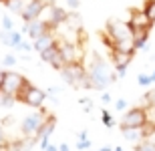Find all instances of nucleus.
Instances as JSON below:
<instances>
[{
    "label": "nucleus",
    "instance_id": "1",
    "mask_svg": "<svg viewBox=\"0 0 155 151\" xmlns=\"http://www.w3.org/2000/svg\"><path fill=\"white\" fill-rule=\"evenodd\" d=\"M89 81H87V87L85 89H97V91H103V89H107L113 83V79H115V75L111 73L109 64H107V61H105L101 54H93L91 58V64H89Z\"/></svg>",
    "mask_w": 155,
    "mask_h": 151
},
{
    "label": "nucleus",
    "instance_id": "2",
    "mask_svg": "<svg viewBox=\"0 0 155 151\" xmlns=\"http://www.w3.org/2000/svg\"><path fill=\"white\" fill-rule=\"evenodd\" d=\"M61 77L71 87H87V81H89V73H87V69L83 67L81 61L79 63H73V64H67L61 71Z\"/></svg>",
    "mask_w": 155,
    "mask_h": 151
},
{
    "label": "nucleus",
    "instance_id": "3",
    "mask_svg": "<svg viewBox=\"0 0 155 151\" xmlns=\"http://www.w3.org/2000/svg\"><path fill=\"white\" fill-rule=\"evenodd\" d=\"M149 117H147V109L145 107H133L123 115L121 119V129H139V127H147Z\"/></svg>",
    "mask_w": 155,
    "mask_h": 151
},
{
    "label": "nucleus",
    "instance_id": "4",
    "mask_svg": "<svg viewBox=\"0 0 155 151\" xmlns=\"http://www.w3.org/2000/svg\"><path fill=\"white\" fill-rule=\"evenodd\" d=\"M46 109L42 107V109H38L36 113H32V115H28V117H24V121L20 123V131H22V135L24 137H30V135H36V131L40 129V125L45 123V119H46Z\"/></svg>",
    "mask_w": 155,
    "mask_h": 151
},
{
    "label": "nucleus",
    "instance_id": "5",
    "mask_svg": "<svg viewBox=\"0 0 155 151\" xmlns=\"http://www.w3.org/2000/svg\"><path fill=\"white\" fill-rule=\"evenodd\" d=\"M46 6H48V4H46L45 0H30L28 4H26V8L22 10L20 16H22V20L26 24L35 22V20H40V14L46 10Z\"/></svg>",
    "mask_w": 155,
    "mask_h": 151
},
{
    "label": "nucleus",
    "instance_id": "6",
    "mask_svg": "<svg viewBox=\"0 0 155 151\" xmlns=\"http://www.w3.org/2000/svg\"><path fill=\"white\" fill-rule=\"evenodd\" d=\"M26 81V77H22L20 73H12V71H6V79H4V85L0 91H4V93L12 95L14 99H16V93L20 91V87L24 85Z\"/></svg>",
    "mask_w": 155,
    "mask_h": 151
},
{
    "label": "nucleus",
    "instance_id": "7",
    "mask_svg": "<svg viewBox=\"0 0 155 151\" xmlns=\"http://www.w3.org/2000/svg\"><path fill=\"white\" fill-rule=\"evenodd\" d=\"M40 58H42L46 64H51L52 69H57V71H63L64 67H67V64H64L63 54H61V48H58V42L54 44V47H51L48 51L42 52V54H40Z\"/></svg>",
    "mask_w": 155,
    "mask_h": 151
},
{
    "label": "nucleus",
    "instance_id": "8",
    "mask_svg": "<svg viewBox=\"0 0 155 151\" xmlns=\"http://www.w3.org/2000/svg\"><path fill=\"white\" fill-rule=\"evenodd\" d=\"M51 24L46 22V20H35V22H28V24H24V28L22 32H26V34L32 38V42L36 41V38H40V36H45L51 32Z\"/></svg>",
    "mask_w": 155,
    "mask_h": 151
},
{
    "label": "nucleus",
    "instance_id": "9",
    "mask_svg": "<svg viewBox=\"0 0 155 151\" xmlns=\"http://www.w3.org/2000/svg\"><path fill=\"white\" fill-rule=\"evenodd\" d=\"M45 99H46V93L42 91V89L38 87H30V91L26 93V97H24L22 103L28 105V107H32V109H42V105H45Z\"/></svg>",
    "mask_w": 155,
    "mask_h": 151
},
{
    "label": "nucleus",
    "instance_id": "10",
    "mask_svg": "<svg viewBox=\"0 0 155 151\" xmlns=\"http://www.w3.org/2000/svg\"><path fill=\"white\" fill-rule=\"evenodd\" d=\"M129 26H131L133 32H137V30H151V28H153V24H151L149 18L143 14V10H131Z\"/></svg>",
    "mask_w": 155,
    "mask_h": 151
},
{
    "label": "nucleus",
    "instance_id": "11",
    "mask_svg": "<svg viewBox=\"0 0 155 151\" xmlns=\"http://www.w3.org/2000/svg\"><path fill=\"white\" fill-rule=\"evenodd\" d=\"M69 16L71 14L64 10V8H61V6H48V20H46V22L54 28V26H58V24L67 22Z\"/></svg>",
    "mask_w": 155,
    "mask_h": 151
},
{
    "label": "nucleus",
    "instance_id": "12",
    "mask_svg": "<svg viewBox=\"0 0 155 151\" xmlns=\"http://www.w3.org/2000/svg\"><path fill=\"white\" fill-rule=\"evenodd\" d=\"M113 54V64H115V71H117V77H125L127 73V67L131 64L133 61V54H121V52H111Z\"/></svg>",
    "mask_w": 155,
    "mask_h": 151
},
{
    "label": "nucleus",
    "instance_id": "13",
    "mask_svg": "<svg viewBox=\"0 0 155 151\" xmlns=\"http://www.w3.org/2000/svg\"><path fill=\"white\" fill-rule=\"evenodd\" d=\"M58 48H61V54L64 58V64H73L79 63V52H77V47L73 42H58Z\"/></svg>",
    "mask_w": 155,
    "mask_h": 151
},
{
    "label": "nucleus",
    "instance_id": "14",
    "mask_svg": "<svg viewBox=\"0 0 155 151\" xmlns=\"http://www.w3.org/2000/svg\"><path fill=\"white\" fill-rule=\"evenodd\" d=\"M121 133L125 137L127 141H131V143H141L145 141V137H149V129L147 127H139V129H121Z\"/></svg>",
    "mask_w": 155,
    "mask_h": 151
},
{
    "label": "nucleus",
    "instance_id": "15",
    "mask_svg": "<svg viewBox=\"0 0 155 151\" xmlns=\"http://www.w3.org/2000/svg\"><path fill=\"white\" fill-rule=\"evenodd\" d=\"M0 41H2V44H6V47H10V48H18L24 42L22 32H18V30H10V32L2 30L0 32Z\"/></svg>",
    "mask_w": 155,
    "mask_h": 151
},
{
    "label": "nucleus",
    "instance_id": "16",
    "mask_svg": "<svg viewBox=\"0 0 155 151\" xmlns=\"http://www.w3.org/2000/svg\"><path fill=\"white\" fill-rule=\"evenodd\" d=\"M54 127H57V117L54 115H48L45 119V123L40 125V129L36 131V141H40V139H46V137H51L52 135V131H54Z\"/></svg>",
    "mask_w": 155,
    "mask_h": 151
},
{
    "label": "nucleus",
    "instance_id": "17",
    "mask_svg": "<svg viewBox=\"0 0 155 151\" xmlns=\"http://www.w3.org/2000/svg\"><path fill=\"white\" fill-rule=\"evenodd\" d=\"M57 44V38L52 36V32H48V34H45V36H40V38H36L35 42H32V48H35L38 54H42L45 51H48L51 47H54Z\"/></svg>",
    "mask_w": 155,
    "mask_h": 151
},
{
    "label": "nucleus",
    "instance_id": "18",
    "mask_svg": "<svg viewBox=\"0 0 155 151\" xmlns=\"http://www.w3.org/2000/svg\"><path fill=\"white\" fill-rule=\"evenodd\" d=\"M149 32L151 30H137V32H133V44H135V51L145 48L147 38H149Z\"/></svg>",
    "mask_w": 155,
    "mask_h": 151
},
{
    "label": "nucleus",
    "instance_id": "19",
    "mask_svg": "<svg viewBox=\"0 0 155 151\" xmlns=\"http://www.w3.org/2000/svg\"><path fill=\"white\" fill-rule=\"evenodd\" d=\"M26 4H28V2H24V0H4V6L10 12H14V14H22Z\"/></svg>",
    "mask_w": 155,
    "mask_h": 151
},
{
    "label": "nucleus",
    "instance_id": "20",
    "mask_svg": "<svg viewBox=\"0 0 155 151\" xmlns=\"http://www.w3.org/2000/svg\"><path fill=\"white\" fill-rule=\"evenodd\" d=\"M143 14L147 18H149V22L155 24V0H145V4H143Z\"/></svg>",
    "mask_w": 155,
    "mask_h": 151
},
{
    "label": "nucleus",
    "instance_id": "21",
    "mask_svg": "<svg viewBox=\"0 0 155 151\" xmlns=\"http://www.w3.org/2000/svg\"><path fill=\"white\" fill-rule=\"evenodd\" d=\"M14 103H16V99H14L12 95L4 93V91H0V107H12Z\"/></svg>",
    "mask_w": 155,
    "mask_h": 151
},
{
    "label": "nucleus",
    "instance_id": "22",
    "mask_svg": "<svg viewBox=\"0 0 155 151\" xmlns=\"http://www.w3.org/2000/svg\"><path fill=\"white\" fill-rule=\"evenodd\" d=\"M135 151H155V141H151V139L141 141V143L135 145Z\"/></svg>",
    "mask_w": 155,
    "mask_h": 151
},
{
    "label": "nucleus",
    "instance_id": "23",
    "mask_svg": "<svg viewBox=\"0 0 155 151\" xmlns=\"http://www.w3.org/2000/svg\"><path fill=\"white\" fill-rule=\"evenodd\" d=\"M30 87H32V83H30L28 79H26V81H24V85L20 87V91L16 93V101H20V103H22V101H24V97H26V93L30 91Z\"/></svg>",
    "mask_w": 155,
    "mask_h": 151
},
{
    "label": "nucleus",
    "instance_id": "24",
    "mask_svg": "<svg viewBox=\"0 0 155 151\" xmlns=\"http://www.w3.org/2000/svg\"><path fill=\"white\" fill-rule=\"evenodd\" d=\"M77 147H79V149H87V147H91V141L87 139V131H83V133L79 135V141H77Z\"/></svg>",
    "mask_w": 155,
    "mask_h": 151
},
{
    "label": "nucleus",
    "instance_id": "25",
    "mask_svg": "<svg viewBox=\"0 0 155 151\" xmlns=\"http://www.w3.org/2000/svg\"><path fill=\"white\" fill-rule=\"evenodd\" d=\"M101 119H103V125H105V127H113V125H115L113 117H111V113H109L107 109H103V113H101Z\"/></svg>",
    "mask_w": 155,
    "mask_h": 151
},
{
    "label": "nucleus",
    "instance_id": "26",
    "mask_svg": "<svg viewBox=\"0 0 155 151\" xmlns=\"http://www.w3.org/2000/svg\"><path fill=\"white\" fill-rule=\"evenodd\" d=\"M0 63H2V67H14L16 64V57L14 54H6V57H2Z\"/></svg>",
    "mask_w": 155,
    "mask_h": 151
},
{
    "label": "nucleus",
    "instance_id": "27",
    "mask_svg": "<svg viewBox=\"0 0 155 151\" xmlns=\"http://www.w3.org/2000/svg\"><path fill=\"white\" fill-rule=\"evenodd\" d=\"M2 30H6V32L14 30V24H12V20L8 16H2Z\"/></svg>",
    "mask_w": 155,
    "mask_h": 151
},
{
    "label": "nucleus",
    "instance_id": "28",
    "mask_svg": "<svg viewBox=\"0 0 155 151\" xmlns=\"http://www.w3.org/2000/svg\"><path fill=\"white\" fill-rule=\"evenodd\" d=\"M137 83L141 85V87H149V75H145V73H141V75L137 77Z\"/></svg>",
    "mask_w": 155,
    "mask_h": 151
},
{
    "label": "nucleus",
    "instance_id": "29",
    "mask_svg": "<svg viewBox=\"0 0 155 151\" xmlns=\"http://www.w3.org/2000/svg\"><path fill=\"white\" fill-rule=\"evenodd\" d=\"M6 145H8V137H6V133H4V129L0 127V151L4 149Z\"/></svg>",
    "mask_w": 155,
    "mask_h": 151
},
{
    "label": "nucleus",
    "instance_id": "30",
    "mask_svg": "<svg viewBox=\"0 0 155 151\" xmlns=\"http://www.w3.org/2000/svg\"><path fill=\"white\" fill-rule=\"evenodd\" d=\"M58 93H61V89H58V87H51L48 91H46V97H57Z\"/></svg>",
    "mask_w": 155,
    "mask_h": 151
},
{
    "label": "nucleus",
    "instance_id": "31",
    "mask_svg": "<svg viewBox=\"0 0 155 151\" xmlns=\"http://www.w3.org/2000/svg\"><path fill=\"white\" fill-rule=\"evenodd\" d=\"M81 105H83V109H85V111H91L93 109V103L89 99H81Z\"/></svg>",
    "mask_w": 155,
    "mask_h": 151
},
{
    "label": "nucleus",
    "instance_id": "32",
    "mask_svg": "<svg viewBox=\"0 0 155 151\" xmlns=\"http://www.w3.org/2000/svg\"><path fill=\"white\" fill-rule=\"evenodd\" d=\"M125 107H127V101H125V99H119V101L115 103V109H117V111H123Z\"/></svg>",
    "mask_w": 155,
    "mask_h": 151
},
{
    "label": "nucleus",
    "instance_id": "33",
    "mask_svg": "<svg viewBox=\"0 0 155 151\" xmlns=\"http://www.w3.org/2000/svg\"><path fill=\"white\" fill-rule=\"evenodd\" d=\"M18 51H24V52H28V51H32V44H28V42H22V44L18 47Z\"/></svg>",
    "mask_w": 155,
    "mask_h": 151
},
{
    "label": "nucleus",
    "instance_id": "34",
    "mask_svg": "<svg viewBox=\"0 0 155 151\" xmlns=\"http://www.w3.org/2000/svg\"><path fill=\"white\" fill-rule=\"evenodd\" d=\"M4 79H6V71L0 69V89H2V85H4Z\"/></svg>",
    "mask_w": 155,
    "mask_h": 151
},
{
    "label": "nucleus",
    "instance_id": "35",
    "mask_svg": "<svg viewBox=\"0 0 155 151\" xmlns=\"http://www.w3.org/2000/svg\"><path fill=\"white\" fill-rule=\"evenodd\" d=\"M101 99H103V103H111V95L109 93H103V97H101Z\"/></svg>",
    "mask_w": 155,
    "mask_h": 151
},
{
    "label": "nucleus",
    "instance_id": "36",
    "mask_svg": "<svg viewBox=\"0 0 155 151\" xmlns=\"http://www.w3.org/2000/svg\"><path fill=\"white\" fill-rule=\"evenodd\" d=\"M58 151H71V149H69L67 143H61V145H58Z\"/></svg>",
    "mask_w": 155,
    "mask_h": 151
},
{
    "label": "nucleus",
    "instance_id": "37",
    "mask_svg": "<svg viewBox=\"0 0 155 151\" xmlns=\"http://www.w3.org/2000/svg\"><path fill=\"white\" fill-rule=\"evenodd\" d=\"M45 151H58V147H57V145H48Z\"/></svg>",
    "mask_w": 155,
    "mask_h": 151
},
{
    "label": "nucleus",
    "instance_id": "38",
    "mask_svg": "<svg viewBox=\"0 0 155 151\" xmlns=\"http://www.w3.org/2000/svg\"><path fill=\"white\" fill-rule=\"evenodd\" d=\"M153 83H155V71L149 75V85H153Z\"/></svg>",
    "mask_w": 155,
    "mask_h": 151
},
{
    "label": "nucleus",
    "instance_id": "39",
    "mask_svg": "<svg viewBox=\"0 0 155 151\" xmlns=\"http://www.w3.org/2000/svg\"><path fill=\"white\" fill-rule=\"evenodd\" d=\"M101 151H113V149H109V147H103V149H101Z\"/></svg>",
    "mask_w": 155,
    "mask_h": 151
},
{
    "label": "nucleus",
    "instance_id": "40",
    "mask_svg": "<svg viewBox=\"0 0 155 151\" xmlns=\"http://www.w3.org/2000/svg\"><path fill=\"white\" fill-rule=\"evenodd\" d=\"M113 151H123V149H121V147H117V149H113Z\"/></svg>",
    "mask_w": 155,
    "mask_h": 151
},
{
    "label": "nucleus",
    "instance_id": "41",
    "mask_svg": "<svg viewBox=\"0 0 155 151\" xmlns=\"http://www.w3.org/2000/svg\"><path fill=\"white\" fill-rule=\"evenodd\" d=\"M0 2H4V0H0ZM24 2H30V0H24Z\"/></svg>",
    "mask_w": 155,
    "mask_h": 151
}]
</instances>
